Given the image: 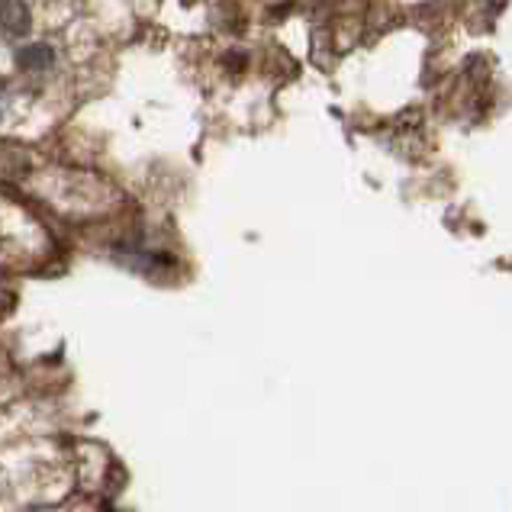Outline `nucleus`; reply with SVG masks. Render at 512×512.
Listing matches in <instances>:
<instances>
[{"label":"nucleus","mask_w":512,"mask_h":512,"mask_svg":"<svg viewBox=\"0 0 512 512\" xmlns=\"http://www.w3.org/2000/svg\"><path fill=\"white\" fill-rule=\"evenodd\" d=\"M29 33V10L17 0H4L0 4V36L7 39H23Z\"/></svg>","instance_id":"obj_1"}]
</instances>
